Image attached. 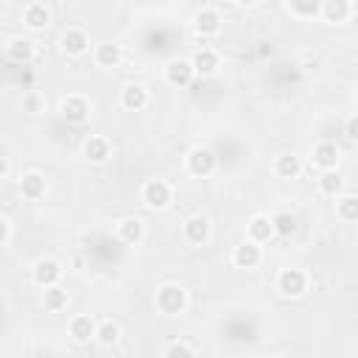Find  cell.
<instances>
[{"label":"cell","instance_id":"cell-7","mask_svg":"<svg viewBox=\"0 0 358 358\" xmlns=\"http://www.w3.org/2000/svg\"><path fill=\"white\" fill-rule=\"evenodd\" d=\"M62 117L70 123V126H81V123H87L90 120V103H87V98L84 95H67L64 101H62Z\"/></svg>","mask_w":358,"mask_h":358},{"label":"cell","instance_id":"cell-31","mask_svg":"<svg viewBox=\"0 0 358 358\" xmlns=\"http://www.w3.org/2000/svg\"><path fill=\"white\" fill-rule=\"evenodd\" d=\"M336 213H338V218L347 221V224L358 221V199H355L352 193H350V196H341L338 204H336Z\"/></svg>","mask_w":358,"mask_h":358},{"label":"cell","instance_id":"cell-24","mask_svg":"<svg viewBox=\"0 0 358 358\" xmlns=\"http://www.w3.org/2000/svg\"><path fill=\"white\" fill-rule=\"evenodd\" d=\"M123 59V50L117 42H101L95 45V64L98 67H117Z\"/></svg>","mask_w":358,"mask_h":358},{"label":"cell","instance_id":"cell-22","mask_svg":"<svg viewBox=\"0 0 358 358\" xmlns=\"http://www.w3.org/2000/svg\"><path fill=\"white\" fill-rule=\"evenodd\" d=\"M246 232H249V238H246V241H252V243H257V246H263V243H268V241L274 238V227H271V215H255V218L249 221V227H246Z\"/></svg>","mask_w":358,"mask_h":358},{"label":"cell","instance_id":"cell-19","mask_svg":"<svg viewBox=\"0 0 358 358\" xmlns=\"http://www.w3.org/2000/svg\"><path fill=\"white\" fill-rule=\"evenodd\" d=\"M45 190H48V182H45V176L39 171H28V173L20 176V193H22V199L36 201V199L45 196Z\"/></svg>","mask_w":358,"mask_h":358},{"label":"cell","instance_id":"cell-36","mask_svg":"<svg viewBox=\"0 0 358 358\" xmlns=\"http://www.w3.org/2000/svg\"><path fill=\"white\" fill-rule=\"evenodd\" d=\"M3 14H6V3L0 0V17H3Z\"/></svg>","mask_w":358,"mask_h":358},{"label":"cell","instance_id":"cell-21","mask_svg":"<svg viewBox=\"0 0 358 358\" xmlns=\"http://www.w3.org/2000/svg\"><path fill=\"white\" fill-rule=\"evenodd\" d=\"M81 151H84V157H87L92 165H103V162L112 157V148H109L106 137H98V134L87 137L84 145H81Z\"/></svg>","mask_w":358,"mask_h":358},{"label":"cell","instance_id":"cell-1","mask_svg":"<svg viewBox=\"0 0 358 358\" xmlns=\"http://www.w3.org/2000/svg\"><path fill=\"white\" fill-rule=\"evenodd\" d=\"M157 310L165 313V316H179L185 308H187V291L179 285V282H162L157 288Z\"/></svg>","mask_w":358,"mask_h":358},{"label":"cell","instance_id":"cell-35","mask_svg":"<svg viewBox=\"0 0 358 358\" xmlns=\"http://www.w3.org/2000/svg\"><path fill=\"white\" fill-rule=\"evenodd\" d=\"M8 171H11V162H8V157H0V179H3Z\"/></svg>","mask_w":358,"mask_h":358},{"label":"cell","instance_id":"cell-26","mask_svg":"<svg viewBox=\"0 0 358 358\" xmlns=\"http://www.w3.org/2000/svg\"><path fill=\"white\" fill-rule=\"evenodd\" d=\"M67 302H70V296H67V291H64L62 285H53V288H45V291H42V305H45L48 310H53V313L64 310Z\"/></svg>","mask_w":358,"mask_h":358},{"label":"cell","instance_id":"cell-29","mask_svg":"<svg viewBox=\"0 0 358 358\" xmlns=\"http://www.w3.org/2000/svg\"><path fill=\"white\" fill-rule=\"evenodd\" d=\"M271 227H274V235L280 238H291L296 232V218L291 213H274L271 215Z\"/></svg>","mask_w":358,"mask_h":358},{"label":"cell","instance_id":"cell-10","mask_svg":"<svg viewBox=\"0 0 358 358\" xmlns=\"http://www.w3.org/2000/svg\"><path fill=\"white\" fill-rule=\"evenodd\" d=\"M6 56H8V62H14V64H28V62H34V56H36V45H34V39H28V36H14V39H8V45H6Z\"/></svg>","mask_w":358,"mask_h":358},{"label":"cell","instance_id":"cell-20","mask_svg":"<svg viewBox=\"0 0 358 358\" xmlns=\"http://www.w3.org/2000/svg\"><path fill=\"white\" fill-rule=\"evenodd\" d=\"M260 260H263V249H260L257 243H252V241L238 243L235 252H232V263H235L238 268H255Z\"/></svg>","mask_w":358,"mask_h":358},{"label":"cell","instance_id":"cell-33","mask_svg":"<svg viewBox=\"0 0 358 358\" xmlns=\"http://www.w3.org/2000/svg\"><path fill=\"white\" fill-rule=\"evenodd\" d=\"M344 137H347L350 143H355V140H358V117H355V115H350V117H347V123H344Z\"/></svg>","mask_w":358,"mask_h":358},{"label":"cell","instance_id":"cell-23","mask_svg":"<svg viewBox=\"0 0 358 358\" xmlns=\"http://www.w3.org/2000/svg\"><path fill=\"white\" fill-rule=\"evenodd\" d=\"M274 173H277L280 179H296V176L302 173V157L294 154V151L280 154V157L274 159Z\"/></svg>","mask_w":358,"mask_h":358},{"label":"cell","instance_id":"cell-25","mask_svg":"<svg viewBox=\"0 0 358 358\" xmlns=\"http://www.w3.org/2000/svg\"><path fill=\"white\" fill-rule=\"evenodd\" d=\"M341 190H344V176L338 171H322V176H319V193L336 199V196H341Z\"/></svg>","mask_w":358,"mask_h":358},{"label":"cell","instance_id":"cell-27","mask_svg":"<svg viewBox=\"0 0 358 358\" xmlns=\"http://www.w3.org/2000/svg\"><path fill=\"white\" fill-rule=\"evenodd\" d=\"M285 11L296 20H313V17H319V3L316 0H291V3H285Z\"/></svg>","mask_w":358,"mask_h":358},{"label":"cell","instance_id":"cell-37","mask_svg":"<svg viewBox=\"0 0 358 358\" xmlns=\"http://www.w3.org/2000/svg\"><path fill=\"white\" fill-rule=\"evenodd\" d=\"M268 358H282V355H268Z\"/></svg>","mask_w":358,"mask_h":358},{"label":"cell","instance_id":"cell-6","mask_svg":"<svg viewBox=\"0 0 358 358\" xmlns=\"http://www.w3.org/2000/svg\"><path fill=\"white\" fill-rule=\"evenodd\" d=\"M193 31L201 36H215L221 31V11L215 6H201L193 14Z\"/></svg>","mask_w":358,"mask_h":358},{"label":"cell","instance_id":"cell-34","mask_svg":"<svg viewBox=\"0 0 358 358\" xmlns=\"http://www.w3.org/2000/svg\"><path fill=\"white\" fill-rule=\"evenodd\" d=\"M8 238H11V224H8V218L0 215V246H3Z\"/></svg>","mask_w":358,"mask_h":358},{"label":"cell","instance_id":"cell-5","mask_svg":"<svg viewBox=\"0 0 358 358\" xmlns=\"http://www.w3.org/2000/svg\"><path fill=\"white\" fill-rule=\"evenodd\" d=\"M277 291L288 299H296L308 291V274L302 268H282L277 274Z\"/></svg>","mask_w":358,"mask_h":358},{"label":"cell","instance_id":"cell-14","mask_svg":"<svg viewBox=\"0 0 358 358\" xmlns=\"http://www.w3.org/2000/svg\"><path fill=\"white\" fill-rule=\"evenodd\" d=\"M182 232H185V241H187V243L204 246V243L210 241V221H207L204 215H190V218L185 221Z\"/></svg>","mask_w":358,"mask_h":358},{"label":"cell","instance_id":"cell-8","mask_svg":"<svg viewBox=\"0 0 358 358\" xmlns=\"http://www.w3.org/2000/svg\"><path fill=\"white\" fill-rule=\"evenodd\" d=\"M310 162H313L316 168H322V171H338V162H341V151H338V145H336V143H327V140H322V143H316V145H313Z\"/></svg>","mask_w":358,"mask_h":358},{"label":"cell","instance_id":"cell-18","mask_svg":"<svg viewBox=\"0 0 358 358\" xmlns=\"http://www.w3.org/2000/svg\"><path fill=\"white\" fill-rule=\"evenodd\" d=\"M120 106L129 112H140L148 106V90L143 84H126L120 90Z\"/></svg>","mask_w":358,"mask_h":358},{"label":"cell","instance_id":"cell-2","mask_svg":"<svg viewBox=\"0 0 358 358\" xmlns=\"http://www.w3.org/2000/svg\"><path fill=\"white\" fill-rule=\"evenodd\" d=\"M185 165H187V173H190V176L207 179V176H213V171H215L218 159H215V154H213L207 145H196V148H190V151H187Z\"/></svg>","mask_w":358,"mask_h":358},{"label":"cell","instance_id":"cell-30","mask_svg":"<svg viewBox=\"0 0 358 358\" xmlns=\"http://www.w3.org/2000/svg\"><path fill=\"white\" fill-rule=\"evenodd\" d=\"M45 106H48V98H45L39 90H28V92L22 95V112H28V115H42Z\"/></svg>","mask_w":358,"mask_h":358},{"label":"cell","instance_id":"cell-9","mask_svg":"<svg viewBox=\"0 0 358 358\" xmlns=\"http://www.w3.org/2000/svg\"><path fill=\"white\" fill-rule=\"evenodd\" d=\"M59 48L62 53L67 56H84L90 50V36L84 28H67L62 36H59Z\"/></svg>","mask_w":358,"mask_h":358},{"label":"cell","instance_id":"cell-32","mask_svg":"<svg viewBox=\"0 0 358 358\" xmlns=\"http://www.w3.org/2000/svg\"><path fill=\"white\" fill-rule=\"evenodd\" d=\"M162 358H196V355H193V347L187 341H171L162 350Z\"/></svg>","mask_w":358,"mask_h":358},{"label":"cell","instance_id":"cell-15","mask_svg":"<svg viewBox=\"0 0 358 358\" xmlns=\"http://www.w3.org/2000/svg\"><path fill=\"white\" fill-rule=\"evenodd\" d=\"M350 14H352L350 0H324V3H319V17H324V22L338 25V22H347Z\"/></svg>","mask_w":358,"mask_h":358},{"label":"cell","instance_id":"cell-17","mask_svg":"<svg viewBox=\"0 0 358 358\" xmlns=\"http://www.w3.org/2000/svg\"><path fill=\"white\" fill-rule=\"evenodd\" d=\"M115 232H117V238H120L126 246H137V243L143 241V235H145V227H143V221H140L137 215H129V218H120V221H117Z\"/></svg>","mask_w":358,"mask_h":358},{"label":"cell","instance_id":"cell-13","mask_svg":"<svg viewBox=\"0 0 358 358\" xmlns=\"http://www.w3.org/2000/svg\"><path fill=\"white\" fill-rule=\"evenodd\" d=\"M190 67H193L196 76L207 78V76H213V73L221 67V59H218V53H215L213 48H199V50L190 56Z\"/></svg>","mask_w":358,"mask_h":358},{"label":"cell","instance_id":"cell-16","mask_svg":"<svg viewBox=\"0 0 358 358\" xmlns=\"http://www.w3.org/2000/svg\"><path fill=\"white\" fill-rule=\"evenodd\" d=\"M22 22L28 31H45L50 25V8L45 3H28L22 8Z\"/></svg>","mask_w":358,"mask_h":358},{"label":"cell","instance_id":"cell-4","mask_svg":"<svg viewBox=\"0 0 358 358\" xmlns=\"http://www.w3.org/2000/svg\"><path fill=\"white\" fill-rule=\"evenodd\" d=\"M62 274H64V268H62V263L53 260V257H39V260L34 263V268H31V280H34V285H39L42 291L59 285Z\"/></svg>","mask_w":358,"mask_h":358},{"label":"cell","instance_id":"cell-11","mask_svg":"<svg viewBox=\"0 0 358 358\" xmlns=\"http://www.w3.org/2000/svg\"><path fill=\"white\" fill-rule=\"evenodd\" d=\"M193 78H196V73L190 67V59H171L165 64V81L171 87H187Z\"/></svg>","mask_w":358,"mask_h":358},{"label":"cell","instance_id":"cell-3","mask_svg":"<svg viewBox=\"0 0 358 358\" xmlns=\"http://www.w3.org/2000/svg\"><path fill=\"white\" fill-rule=\"evenodd\" d=\"M140 199H143V204L148 210H165L171 204V199H173V190H171V185L165 179H148L143 185V190H140Z\"/></svg>","mask_w":358,"mask_h":358},{"label":"cell","instance_id":"cell-12","mask_svg":"<svg viewBox=\"0 0 358 358\" xmlns=\"http://www.w3.org/2000/svg\"><path fill=\"white\" fill-rule=\"evenodd\" d=\"M95 327H98V322H95L92 316L78 313V316H73V319H70L67 333H70V338H73L76 344H90V341L95 338Z\"/></svg>","mask_w":358,"mask_h":358},{"label":"cell","instance_id":"cell-28","mask_svg":"<svg viewBox=\"0 0 358 358\" xmlns=\"http://www.w3.org/2000/svg\"><path fill=\"white\" fill-rule=\"evenodd\" d=\"M117 338H120V324H117L115 319H103V322H98V327H95V341H98V344L112 347Z\"/></svg>","mask_w":358,"mask_h":358}]
</instances>
